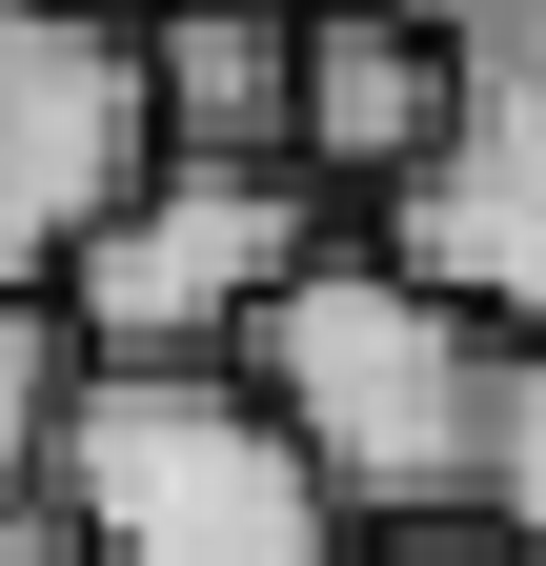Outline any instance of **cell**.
I'll use <instances>...</instances> for the list:
<instances>
[{
  "label": "cell",
  "instance_id": "cell-1",
  "mask_svg": "<svg viewBox=\"0 0 546 566\" xmlns=\"http://www.w3.org/2000/svg\"><path fill=\"white\" fill-rule=\"evenodd\" d=\"M223 365L263 385V424L304 446V485L345 506V546L385 526H465V485H486V385H506V344L426 304L385 243H324L284 304H263Z\"/></svg>",
  "mask_w": 546,
  "mask_h": 566
},
{
  "label": "cell",
  "instance_id": "cell-2",
  "mask_svg": "<svg viewBox=\"0 0 546 566\" xmlns=\"http://www.w3.org/2000/svg\"><path fill=\"white\" fill-rule=\"evenodd\" d=\"M41 506L82 526V566H345V506L304 485L243 365H82Z\"/></svg>",
  "mask_w": 546,
  "mask_h": 566
},
{
  "label": "cell",
  "instance_id": "cell-3",
  "mask_svg": "<svg viewBox=\"0 0 546 566\" xmlns=\"http://www.w3.org/2000/svg\"><path fill=\"white\" fill-rule=\"evenodd\" d=\"M324 243H345V202H324L304 163H182L162 142V163L82 223V263H61L41 304H61L82 365H223Z\"/></svg>",
  "mask_w": 546,
  "mask_h": 566
},
{
  "label": "cell",
  "instance_id": "cell-4",
  "mask_svg": "<svg viewBox=\"0 0 546 566\" xmlns=\"http://www.w3.org/2000/svg\"><path fill=\"white\" fill-rule=\"evenodd\" d=\"M365 243L486 344H546V41H486L445 82V142L365 202Z\"/></svg>",
  "mask_w": 546,
  "mask_h": 566
},
{
  "label": "cell",
  "instance_id": "cell-5",
  "mask_svg": "<svg viewBox=\"0 0 546 566\" xmlns=\"http://www.w3.org/2000/svg\"><path fill=\"white\" fill-rule=\"evenodd\" d=\"M143 61L122 21H61V0H0V283H61L82 223L143 182Z\"/></svg>",
  "mask_w": 546,
  "mask_h": 566
},
{
  "label": "cell",
  "instance_id": "cell-6",
  "mask_svg": "<svg viewBox=\"0 0 546 566\" xmlns=\"http://www.w3.org/2000/svg\"><path fill=\"white\" fill-rule=\"evenodd\" d=\"M445 82H465L445 41L365 21V0H304V61H284V163H304L324 202H385V182L445 142Z\"/></svg>",
  "mask_w": 546,
  "mask_h": 566
},
{
  "label": "cell",
  "instance_id": "cell-7",
  "mask_svg": "<svg viewBox=\"0 0 546 566\" xmlns=\"http://www.w3.org/2000/svg\"><path fill=\"white\" fill-rule=\"evenodd\" d=\"M122 61H143V142H182V163H284L304 0H162Z\"/></svg>",
  "mask_w": 546,
  "mask_h": 566
},
{
  "label": "cell",
  "instance_id": "cell-8",
  "mask_svg": "<svg viewBox=\"0 0 546 566\" xmlns=\"http://www.w3.org/2000/svg\"><path fill=\"white\" fill-rule=\"evenodd\" d=\"M61 385H82V344H61V304H41V283H0V506H41Z\"/></svg>",
  "mask_w": 546,
  "mask_h": 566
},
{
  "label": "cell",
  "instance_id": "cell-9",
  "mask_svg": "<svg viewBox=\"0 0 546 566\" xmlns=\"http://www.w3.org/2000/svg\"><path fill=\"white\" fill-rule=\"evenodd\" d=\"M465 526H506L546 566V344H506V385H486V485H465Z\"/></svg>",
  "mask_w": 546,
  "mask_h": 566
},
{
  "label": "cell",
  "instance_id": "cell-10",
  "mask_svg": "<svg viewBox=\"0 0 546 566\" xmlns=\"http://www.w3.org/2000/svg\"><path fill=\"white\" fill-rule=\"evenodd\" d=\"M365 21H405V41H445V61H486V41H546V0H365Z\"/></svg>",
  "mask_w": 546,
  "mask_h": 566
},
{
  "label": "cell",
  "instance_id": "cell-11",
  "mask_svg": "<svg viewBox=\"0 0 546 566\" xmlns=\"http://www.w3.org/2000/svg\"><path fill=\"white\" fill-rule=\"evenodd\" d=\"M365 566H526V546H506V526H385Z\"/></svg>",
  "mask_w": 546,
  "mask_h": 566
},
{
  "label": "cell",
  "instance_id": "cell-12",
  "mask_svg": "<svg viewBox=\"0 0 546 566\" xmlns=\"http://www.w3.org/2000/svg\"><path fill=\"white\" fill-rule=\"evenodd\" d=\"M0 566H82V526H61V506H0Z\"/></svg>",
  "mask_w": 546,
  "mask_h": 566
},
{
  "label": "cell",
  "instance_id": "cell-13",
  "mask_svg": "<svg viewBox=\"0 0 546 566\" xmlns=\"http://www.w3.org/2000/svg\"><path fill=\"white\" fill-rule=\"evenodd\" d=\"M61 21H122V41H143V21H162V0H61Z\"/></svg>",
  "mask_w": 546,
  "mask_h": 566
},
{
  "label": "cell",
  "instance_id": "cell-14",
  "mask_svg": "<svg viewBox=\"0 0 546 566\" xmlns=\"http://www.w3.org/2000/svg\"><path fill=\"white\" fill-rule=\"evenodd\" d=\"M345 566H365V546H345Z\"/></svg>",
  "mask_w": 546,
  "mask_h": 566
}]
</instances>
